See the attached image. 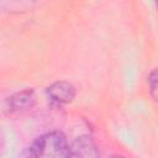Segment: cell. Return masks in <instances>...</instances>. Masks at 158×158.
Returning <instances> with one entry per match:
<instances>
[{"label": "cell", "mask_w": 158, "mask_h": 158, "mask_svg": "<svg viewBox=\"0 0 158 158\" xmlns=\"http://www.w3.org/2000/svg\"><path fill=\"white\" fill-rule=\"evenodd\" d=\"M68 158H99L95 142L88 135L77 137L69 147Z\"/></svg>", "instance_id": "7a4b0ae2"}, {"label": "cell", "mask_w": 158, "mask_h": 158, "mask_svg": "<svg viewBox=\"0 0 158 158\" xmlns=\"http://www.w3.org/2000/svg\"><path fill=\"white\" fill-rule=\"evenodd\" d=\"M46 91L48 98L58 104H69L75 98V88L69 81L64 80L52 83Z\"/></svg>", "instance_id": "3957f363"}, {"label": "cell", "mask_w": 158, "mask_h": 158, "mask_svg": "<svg viewBox=\"0 0 158 158\" xmlns=\"http://www.w3.org/2000/svg\"><path fill=\"white\" fill-rule=\"evenodd\" d=\"M35 104V91L32 89H26L14 94L9 99V106L11 111H20L32 107Z\"/></svg>", "instance_id": "277c9868"}, {"label": "cell", "mask_w": 158, "mask_h": 158, "mask_svg": "<svg viewBox=\"0 0 158 158\" xmlns=\"http://www.w3.org/2000/svg\"><path fill=\"white\" fill-rule=\"evenodd\" d=\"M156 5H157V9H158V2H157V4H156Z\"/></svg>", "instance_id": "52a82bcc"}, {"label": "cell", "mask_w": 158, "mask_h": 158, "mask_svg": "<svg viewBox=\"0 0 158 158\" xmlns=\"http://www.w3.org/2000/svg\"><path fill=\"white\" fill-rule=\"evenodd\" d=\"M111 158H125V157H122V156H112Z\"/></svg>", "instance_id": "8992f818"}, {"label": "cell", "mask_w": 158, "mask_h": 158, "mask_svg": "<svg viewBox=\"0 0 158 158\" xmlns=\"http://www.w3.org/2000/svg\"><path fill=\"white\" fill-rule=\"evenodd\" d=\"M147 83H148L149 94H151L152 99L158 102V68H154L149 73V75L147 78Z\"/></svg>", "instance_id": "5b68a950"}, {"label": "cell", "mask_w": 158, "mask_h": 158, "mask_svg": "<svg viewBox=\"0 0 158 158\" xmlns=\"http://www.w3.org/2000/svg\"><path fill=\"white\" fill-rule=\"evenodd\" d=\"M69 144L65 136L59 131L43 133L32 143L30 158H68Z\"/></svg>", "instance_id": "6da1fadb"}]
</instances>
